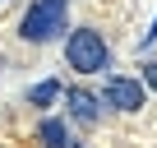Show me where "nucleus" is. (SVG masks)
I'll list each match as a JSON object with an SVG mask.
<instances>
[{
  "instance_id": "nucleus-1",
  "label": "nucleus",
  "mask_w": 157,
  "mask_h": 148,
  "mask_svg": "<svg viewBox=\"0 0 157 148\" xmlns=\"http://www.w3.org/2000/svg\"><path fill=\"white\" fill-rule=\"evenodd\" d=\"M65 14H69V0H33L23 23H19V37L23 42H51L65 33Z\"/></svg>"
},
{
  "instance_id": "nucleus-2",
  "label": "nucleus",
  "mask_w": 157,
  "mask_h": 148,
  "mask_svg": "<svg viewBox=\"0 0 157 148\" xmlns=\"http://www.w3.org/2000/svg\"><path fill=\"white\" fill-rule=\"evenodd\" d=\"M65 60H69V69H78V74H102L106 60H111V51H106L102 33H93V28H74L69 42H65Z\"/></svg>"
},
{
  "instance_id": "nucleus-3",
  "label": "nucleus",
  "mask_w": 157,
  "mask_h": 148,
  "mask_svg": "<svg viewBox=\"0 0 157 148\" xmlns=\"http://www.w3.org/2000/svg\"><path fill=\"white\" fill-rule=\"evenodd\" d=\"M143 84L139 79H125V74H111V79H106V102L116 107V111H139L143 107Z\"/></svg>"
},
{
  "instance_id": "nucleus-4",
  "label": "nucleus",
  "mask_w": 157,
  "mask_h": 148,
  "mask_svg": "<svg viewBox=\"0 0 157 148\" xmlns=\"http://www.w3.org/2000/svg\"><path fill=\"white\" fill-rule=\"evenodd\" d=\"M65 102H69V116H74L78 125H97V97H93V93L69 88V93H65Z\"/></svg>"
},
{
  "instance_id": "nucleus-5",
  "label": "nucleus",
  "mask_w": 157,
  "mask_h": 148,
  "mask_svg": "<svg viewBox=\"0 0 157 148\" xmlns=\"http://www.w3.org/2000/svg\"><path fill=\"white\" fill-rule=\"evenodd\" d=\"M37 139H42V148H74V139H69V130H65L60 120H42Z\"/></svg>"
},
{
  "instance_id": "nucleus-6",
  "label": "nucleus",
  "mask_w": 157,
  "mask_h": 148,
  "mask_svg": "<svg viewBox=\"0 0 157 148\" xmlns=\"http://www.w3.org/2000/svg\"><path fill=\"white\" fill-rule=\"evenodd\" d=\"M56 97H60V84H56V79H42V84L28 88V102H33V107H51Z\"/></svg>"
},
{
  "instance_id": "nucleus-7",
  "label": "nucleus",
  "mask_w": 157,
  "mask_h": 148,
  "mask_svg": "<svg viewBox=\"0 0 157 148\" xmlns=\"http://www.w3.org/2000/svg\"><path fill=\"white\" fill-rule=\"evenodd\" d=\"M143 88H152V93H157V60H148V65H143Z\"/></svg>"
}]
</instances>
